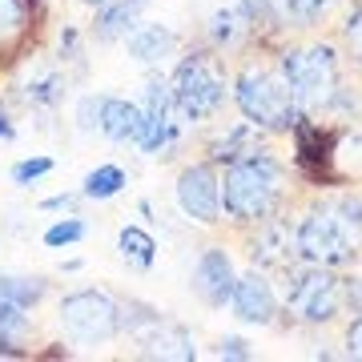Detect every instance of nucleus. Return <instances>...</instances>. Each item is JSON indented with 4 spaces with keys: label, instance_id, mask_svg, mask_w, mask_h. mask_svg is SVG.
Masks as SVG:
<instances>
[{
    "label": "nucleus",
    "instance_id": "nucleus-25",
    "mask_svg": "<svg viewBox=\"0 0 362 362\" xmlns=\"http://www.w3.org/2000/svg\"><path fill=\"white\" fill-rule=\"evenodd\" d=\"M238 13L246 16V21H254V25H274V13H270V4L266 0H238Z\"/></svg>",
    "mask_w": 362,
    "mask_h": 362
},
{
    "label": "nucleus",
    "instance_id": "nucleus-28",
    "mask_svg": "<svg viewBox=\"0 0 362 362\" xmlns=\"http://www.w3.org/2000/svg\"><path fill=\"white\" fill-rule=\"evenodd\" d=\"M346 342H350V354H358V358H362V318L346 330Z\"/></svg>",
    "mask_w": 362,
    "mask_h": 362
},
{
    "label": "nucleus",
    "instance_id": "nucleus-34",
    "mask_svg": "<svg viewBox=\"0 0 362 362\" xmlns=\"http://www.w3.org/2000/svg\"><path fill=\"white\" fill-rule=\"evenodd\" d=\"M133 4H145V0H133Z\"/></svg>",
    "mask_w": 362,
    "mask_h": 362
},
{
    "label": "nucleus",
    "instance_id": "nucleus-24",
    "mask_svg": "<svg viewBox=\"0 0 362 362\" xmlns=\"http://www.w3.org/2000/svg\"><path fill=\"white\" fill-rule=\"evenodd\" d=\"M77 125H81L85 133H89V129H101V97H85V101H81Z\"/></svg>",
    "mask_w": 362,
    "mask_h": 362
},
{
    "label": "nucleus",
    "instance_id": "nucleus-2",
    "mask_svg": "<svg viewBox=\"0 0 362 362\" xmlns=\"http://www.w3.org/2000/svg\"><path fill=\"white\" fill-rule=\"evenodd\" d=\"M238 105L246 109L250 121L274 125V129L294 125V117H298V105H294V97H290V89L274 85L266 73H246V77H242V85H238Z\"/></svg>",
    "mask_w": 362,
    "mask_h": 362
},
{
    "label": "nucleus",
    "instance_id": "nucleus-12",
    "mask_svg": "<svg viewBox=\"0 0 362 362\" xmlns=\"http://www.w3.org/2000/svg\"><path fill=\"white\" fill-rule=\"evenodd\" d=\"M117 250H121V258L133 262L137 270H149V266L157 262V242L145 230H137V226H125V230H121Z\"/></svg>",
    "mask_w": 362,
    "mask_h": 362
},
{
    "label": "nucleus",
    "instance_id": "nucleus-21",
    "mask_svg": "<svg viewBox=\"0 0 362 362\" xmlns=\"http://www.w3.org/2000/svg\"><path fill=\"white\" fill-rule=\"evenodd\" d=\"M238 21H242V13L238 8H221V13H214V40L218 45H233L238 40Z\"/></svg>",
    "mask_w": 362,
    "mask_h": 362
},
{
    "label": "nucleus",
    "instance_id": "nucleus-19",
    "mask_svg": "<svg viewBox=\"0 0 362 362\" xmlns=\"http://www.w3.org/2000/svg\"><path fill=\"white\" fill-rule=\"evenodd\" d=\"M65 97V81L61 77H37L33 85H28V101H37V105H57Z\"/></svg>",
    "mask_w": 362,
    "mask_h": 362
},
{
    "label": "nucleus",
    "instance_id": "nucleus-9",
    "mask_svg": "<svg viewBox=\"0 0 362 362\" xmlns=\"http://www.w3.org/2000/svg\"><path fill=\"white\" fill-rule=\"evenodd\" d=\"M233 310L242 322H270L274 318V290L262 282L258 274H246V278H238L233 282Z\"/></svg>",
    "mask_w": 362,
    "mask_h": 362
},
{
    "label": "nucleus",
    "instance_id": "nucleus-27",
    "mask_svg": "<svg viewBox=\"0 0 362 362\" xmlns=\"http://www.w3.org/2000/svg\"><path fill=\"white\" fill-rule=\"evenodd\" d=\"M61 52H65V61L77 57V28H65V33H61Z\"/></svg>",
    "mask_w": 362,
    "mask_h": 362
},
{
    "label": "nucleus",
    "instance_id": "nucleus-26",
    "mask_svg": "<svg viewBox=\"0 0 362 362\" xmlns=\"http://www.w3.org/2000/svg\"><path fill=\"white\" fill-rule=\"evenodd\" d=\"M218 358H250V350L242 338H221L218 342Z\"/></svg>",
    "mask_w": 362,
    "mask_h": 362
},
{
    "label": "nucleus",
    "instance_id": "nucleus-23",
    "mask_svg": "<svg viewBox=\"0 0 362 362\" xmlns=\"http://www.w3.org/2000/svg\"><path fill=\"white\" fill-rule=\"evenodd\" d=\"M282 4H286V13L294 16V21H314V16L326 13L330 0H282Z\"/></svg>",
    "mask_w": 362,
    "mask_h": 362
},
{
    "label": "nucleus",
    "instance_id": "nucleus-11",
    "mask_svg": "<svg viewBox=\"0 0 362 362\" xmlns=\"http://www.w3.org/2000/svg\"><path fill=\"white\" fill-rule=\"evenodd\" d=\"M294 233H290V226H282V221H274V226H266V230L254 238V262L258 266H286V262L294 258Z\"/></svg>",
    "mask_w": 362,
    "mask_h": 362
},
{
    "label": "nucleus",
    "instance_id": "nucleus-3",
    "mask_svg": "<svg viewBox=\"0 0 362 362\" xmlns=\"http://www.w3.org/2000/svg\"><path fill=\"white\" fill-rule=\"evenodd\" d=\"M298 250L306 254L310 262H350V233L346 226L338 221L334 209H322V214H310L298 230Z\"/></svg>",
    "mask_w": 362,
    "mask_h": 362
},
{
    "label": "nucleus",
    "instance_id": "nucleus-31",
    "mask_svg": "<svg viewBox=\"0 0 362 362\" xmlns=\"http://www.w3.org/2000/svg\"><path fill=\"white\" fill-rule=\"evenodd\" d=\"M346 298H350V306H358V310H362V278L346 286Z\"/></svg>",
    "mask_w": 362,
    "mask_h": 362
},
{
    "label": "nucleus",
    "instance_id": "nucleus-7",
    "mask_svg": "<svg viewBox=\"0 0 362 362\" xmlns=\"http://www.w3.org/2000/svg\"><path fill=\"white\" fill-rule=\"evenodd\" d=\"M177 202L189 218L214 221V214H218V185H214V173H209L206 165L185 169V173H181V185H177Z\"/></svg>",
    "mask_w": 362,
    "mask_h": 362
},
{
    "label": "nucleus",
    "instance_id": "nucleus-13",
    "mask_svg": "<svg viewBox=\"0 0 362 362\" xmlns=\"http://www.w3.org/2000/svg\"><path fill=\"white\" fill-rule=\"evenodd\" d=\"M173 49V33L169 28H161V25H145V28H137V33H129V52L137 57V61H157L161 52H169Z\"/></svg>",
    "mask_w": 362,
    "mask_h": 362
},
{
    "label": "nucleus",
    "instance_id": "nucleus-15",
    "mask_svg": "<svg viewBox=\"0 0 362 362\" xmlns=\"http://www.w3.org/2000/svg\"><path fill=\"white\" fill-rule=\"evenodd\" d=\"M21 310H25V306H16V302H8V298H0V354H16L13 338L28 330V318Z\"/></svg>",
    "mask_w": 362,
    "mask_h": 362
},
{
    "label": "nucleus",
    "instance_id": "nucleus-1",
    "mask_svg": "<svg viewBox=\"0 0 362 362\" xmlns=\"http://www.w3.org/2000/svg\"><path fill=\"white\" fill-rule=\"evenodd\" d=\"M282 73L294 105H326V97L334 93V52L330 49L286 52Z\"/></svg>",
    "mask_w": 362,
    "mask_h": 362
},
{
    "label": "nucleus",
    "instance_id": "nucleus-20",
    "mask_svg": "<svg viewBox=\"0 0 362 362\" xmlns=\"http://www.w3.org/2000/svg\"><path fill=\"white\" fill-rule=\"evenodd\" d=\"M45 173H52V157H28V161H16L13 165V181L16 185H33Z\"/></svg>",
    "mask_w": 362,
    "mask_h": 362
},
{
    "label": "nucleus",
    "instance_id": "nucleus-10",
    "mask_svg": "<svg viewBox=\"0 0 362 362\" xmlns=\"http://www.w3.org/2000/svg\"><path fill=\"white\" fill-rule=\"evenodd\" d=\"M101 133L113 141H137L141 133V105H129L121 97H101Z\"/></svg>",
    "mask_w": 362,
    "mask_h": 362
},
{
    "label": "nucleus",
    "instance_id": "nucleus-4",
    "mask_svg": "<svg viewBox=\"0 0 362 362\" xmlns=\"http://www.w3.org/2000/svg\"><path fill=\"white\" fill-rule=\"evenodd\" d=\"M286 298H290V306H294L306 322H330L338 314V306H342V286L322 270H306L290 282Z\"/></svg>",
    "mask_w": 362,
    "mask_h": 362
},
{
    "label": "nucleus",
    "instance_id": "nucleus-17",
    "mask_svg": "<svg viewBox=\"0 0 362 362\" xmlns=\"http://www.w3.org/2000/svg\"><path fill=\"white\" fill-rule=\"evenodd\" d=\"M0 298H8L16 306H33L45 298V282L40 278H0Z\"/></svg>",
    "mask_w": 362,
    "mask_h": 362
},
{
    "label": "nucleus",
    "instance_id": "nucleus-29",
    "mask_svg": "<svg viewBox=\"0 0 362 362\" xmlns=\"http://www.w3.org/2000/svg\"><path fill=\"white\" fill-rule=\"evenodd\" d=\"M73 202H77L73 194H57V197H45V202H40V209H69Z\"/></svg>",
    "mask_w": 362,
    "mask_h": 362
},
{
    "label": "nucleus",
    "instance_id": "nucleus-5",
    "mask_svg": "<svg viewBox=\"0 0 362 362\" xmlns=\"http://www.w3.org/2000/svg\"><path fill=\"white\" fill-rule=\"evenodd\" d=\"M278 181H282V173H278V165H274L270 157L246 153L242 161H238V165H233V173H230L226 206L238 214V206L246 202V194H258V202L270 209V206H274V197H278Z\"/></svg>",
    "mask_w": 362,
    "mask_h": 362
},
{
    "label": "nucleus",
    "instance_id": "nucleus-18",
    "mask_svg": "<svg viewBox=\"0 0 362 362\" xmlns=\"http://www.w3.org/2000/svg\"><path fill=\"white\" fill-rule=\"evenodd\" d=\"M85 233H89V230H85V221H77V218L57 221V226H49V230H45V246H49V250L73 246V242H81Z\"/></svg>",
    "mask_w": 362,
    "mask_h": 362
},
{
    "label": "nucleus",
    "instance_id": "nucleus-32",
    "mask_svg": "<svg viewBox=\"0 0 362 362\" xmlns=\"http://www.w3.org/2000/svg\"><path fill=\"white\" fill-rule=\"evenodd\" d=\"M8 133L13 129H8V121H4V113H0V137H8Z\"/></svg>",
    "mask_w": 362,
    "mask_h": 362
},
{
    "label": "nucleus",
    "instance_id": "nucleus-16",
    "mask_svg": "<svg viewBox=\"0 0 362 362\" xmlns=\"http://www.w3.org/2000/svg\"><path fill=\"white\" fill-rule=\"evenodd\" d=\"M137 8H141V4H133V0H117V4H109V8L101 13V28H97L101 40H113V37H121V33H129Z\"/></svg>",
    "mask_w": 362,
    "mask_h": 362
},
{
    "label": "nucleus",
    "instance_id": "nucleus-6",
    "mask_svg": "<svg viewBox=\"0 0 362 362\" xmlns=\"http://www.w3.org/2000/svg\"><path fill=\"white\" fill-rule=\"evenodd\" d=\"M218 101H221V81L214 77L197 57H189V61L177 69V105H181V113L189 117V121H197V117H206L209 109H218Z\"/></svg>",
    "mask_w": 362,
    "mask_h": 362
},
{
    "label": "nucleus",
    "instance_id": "nucleus-30",
    "mask_svg": "<svg viewBox=\"0 0 362 362\" xmlns=\"http://www.w3.org/2000/svg\"><path fill=\"white\" fill-rule=\"evenodd\" d=\"M346 37L358 45V52H362V13L358 16H350V25H346Z\"/></svg>",
    "mask_w": 362,
    "mask_h": 362
},
{
    "label": "nucleus",
    "instance_id": "nucleus-33",
    "mask_svg": "<svg viewBox=\"0 0 362 362\" xmlns=\"http://www.w3.org/2000/svg\"><path fill=\"white\" fill-rule=\"evenodd\" d=\"M85 4H105V0H85Z\"/></svg>",
    "mask_w": 362,
    "mask_h": 362
},
{
    "label": "nucleus",
    "instance_id": "nucleus-8",
    "mask_svg": "<svg viewBox=\"0 0 362 362\" xmlns=\"http://www.w3.org/2000/svg\"><path fill=\"white\" fill-rule=\"evenodd\" d=\"M194 290L206 298L209 306H226L233 294V270H230V258L221 250H209L202 254L197 262V274H194Z\"/></svg>",
    "mask_w": 362,
    "mask_h": 362
},
{
    "label": "nucleus",
    "instance_id": "nucleus-14",
    "mask_svg": "<svg viewBox=\"0 0 362 362\" xmlns=\"http://www.w3.org/2000/svg\"><path fill=\"white\" fill-rule=\"evenodd\" d=\"M125 189V169L121 165H97L85 177V189H81V197H89V202H109V197H117Z\"/></svg>",
    "mask_w": 362,
    "mask_h": 362
},
{
    "label": "nucleus",
    "instance_id": "nucleus-22",
    "mask_svg": "<svg viewBox=\"0 0 362 362\" xmlns=\"http://www.w3.org/2000/svg\"><path fill=\"white\" fill-rule=\"evenodd\" d=\"M334 214H338V221L346 226L350 238H358V233H362V197H342Z\"/></svg>",
    "mask_w": 362,
    "mask_h": 362
}]
</instances>
